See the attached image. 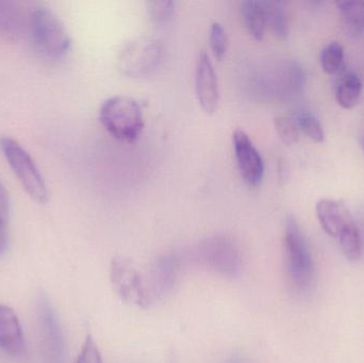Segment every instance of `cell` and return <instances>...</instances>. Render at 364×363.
<instances>
[{
  "label": "cell",
  "mask_w": 364,
  "mask_h": 363,
  "mask_svg": "<svg viewBox=\"0 0 364 363\" xmlns=\"http://www.w3.org/2000/svg\"><path fill=\"white\" fill-rule=\"evenodd\" d=\"M27 29L30 40L43 57L59 60L70 51L72 40L61 19L45 6L29 13Z\"/></svg>",
  "instance_id": "cell-1"
},
{
  "label": "cell",
  "mask_w": 364,
  "mask_h": 363,
  "mask_svg": "<svg viewBox=\"0 0 364 363\" xmlns=\"http://www.w3.org/2000/svg\"><path fill=\"white\" fill-rule=\"evenodd\" d=\"M100 121L114 138L134 142L142 134L144 117L140 104L127 96H113L100 107Z\"/></svg>",
  "instance_id": "cell-2"
},
{
  "label": "cell",
  "mask_w": 364,
  "mask_h": 363,
  "mask_svg": "<svg viewBox=\"0 0 364 363\" xmlns=\"http://www.w3.org/2000/svg\"><path fill=\"white\" fill-rule=\"evenodd\" d=\"M0 151L28 195L38 204L48 202V189L44 177L29 153L9 136L0 139Z\"/></svg>",
  "instance_id": "cell-3"
},
{
  "label": "cell",
  "mask_w": 364,
  "mask_h": 363,
  "mask_svg": "<svg viewBox=\"0 0 364 363\" xmlns=\"http://www.w3.org/2000/svg\"><path fill=\"white\" fill-rule=\"evenodd\" d=\"M303 83V70L296 63L279 62L260 68L252 87L257 95L267 99H284L295 95Z\"/></svg>",
  "instance_id": "cell-4"
},
{
  "label": "cell",
  "mask_w": 364,
  "mask_h": 363,
  "mask_svg": "<svg viewBox=\"0 0 364 363\" xmlns=\"http://www.w3.org/2000/svg\"><path fill=\"white\" fill-rule=\"evenodd\" d=\"M284 253L287 270L293 286L299 291L311 287L314 279V260L303 232L293 217L287 220Z\"/></svg>",
  "instance_id": "cell-5"
},
{
  "label": "cell",
  "mask_w": 364,
  "mask_h": 363,
  "mask_svg": "<svg viewBox=\"0 0 364 363\" xmlns=\"http://www.w3.org/2000/svg\"><path fill=\"white\" fill-rule=\"evenodd\" d=\"M110 279L115 293L124 302L142 308L149 306V287L134 262L123 257L114 258L111 262Z\"/></svg>",
  "instance_id": "cell-6"
},
{
  "label": "cell",
  "mask_w": 364,
  "mask_h": 363,
  "mask_svg": "<svg viewBox=\"0 0 364 363\" xmlns=\"http://www.w3.org/2000/svg\"><path fill=\"white\" fill-rule=\"evenodd\" d=\"M164 55L159 40L139 38L128 43L119 58V67L130 77H142L155 70Z\"/></svg>",
  "instance_id": "cell-7"
},
{
  "label": "cell",
  "mask_w": 364,
  "mask_h": 363,
  "mask_svg": "<svg viewBox=\"0 0 364 363\" xmlns=\"http://www.w3.org/2000/svg\"><path fill=\"white\" fill-rule=\"evenodd\" d=\"M200 254L207 266L220 274L233 277L241 271L239 249L224 237H214L205 240L201 245Z\"/></svg>",
  "instance_id": "cell-8"
},
{
  "label": "cell",
  "mask_w": 364,
  "mask_h": 363,
  "mask_svg": "<svg viewBox=\"0 0 364 363\" xmlns=\"http://www.w3.org/2000/svg\"><path fill=\"white\" fill-rule=\"evenodd\" d=\"M235 159L240 173L250 185H258L264 175V163L252 139L243 130H235L232 136Z\"/></svg>",
  "instance_id": "cell-9"
},
{
  "label": "cell",
  "mask_w": 364,
  "mask_h": 363,
  "mask_svg": "<svg viewBox=\"0 0 364 363\" xmlns=\"http://www.w3.org/2000/svg\"><path fill=\"white\" fill-rule=\"evenodd\" d=\"M195 90L201 108L208 113H213L220 100L218 77L209 55L203 51L198 55L195 68Z\"/></svg>",
  "instance_id": "cell-10"
},
{
  "label": "cell",
  "mask_w": 364,
  "mask_h": 363,
  "mask_svg": "<svg viewBox=\"0 0 364 363\" xmlns=\"http://www.w3.org/2000/svg\"><path fill=\"white\" fill-rule=\"evenodd\" d=\"M316 212L321 227L327 234L333 238H339L342 232L354 222L346 205L329 198L318 200Z\"/></svg>",
  "instance_id": "cell-11"
},
{
  "label": "cell",
  "mask_w": 364,
  "mask_h": 363,
  "mask_svg": "<svg viewBox=\"0 0 364 363\" xmlns=\"http://www.w3.org/2000/svg\"><path fill=\"white\" fill-rule=\"evenodd\" d=\"M25 347L23 330L15 311L0 304V349L9 355H21Z\"/></svg>",
  "instance_id": "cell-12"
},
{
  "label": "cell",
  "mask_w": 364,
  "mask_h": 363,
  "mask_svg": "<svg viewBox=\"0 0 364 363\" xmlns=\"http://www.w3.org/2000/svg\"><path fill=\"white\" fill-rule=\"evenodd\" d=\"M25 19L18 4L0 0V36L9 42H17L23 36Z\"/></svg>",
  "instance_id": "cell-13"
},
{
  "label": "cell",
  "mask_w": 364,
  "mask_h": 363,
  "mask_svg": "<svg viewBox=\"0 0 364 363\" xmlns=\"http://www.w3.org/2000/svg\"><path fill=\"white\" fill-rule=\"evenodd\" d=\"M363 92V80L354 72H348L342 75L336 83V100H337L338 104L346 110H350L358 104Z\"/></svg>",
  "instance_id": "cell-14"
},
{
  "label": "cell",
  "mask_w": 364,
  "mask_h": 363,
  "mask_svg": "<svg viewBox=\"0 0 364 363\" xmlns=\"http://www.w3.org/2000/svg\"><path fill=\"white\" fill-rule=\"evenodd\" d=\"M43 321L46 332L47 347L49 350L50 363H63V339L57 318L47 300H43Z\"/></svg>",
  "instance_id": "cell-15"
},
{
  "label": "cell",
  "mask_w": 364,
  "mask_h": 363,
  "mask_svg": "<svg viewBox=\"0 0 364 363\" xmlns=\"http://www.w3.org/2000/svg\"><path fill=\"white\" fill-rule=\"evenodd\" d=\"M241 13L248 32L256 40H262L267 28L263 0H245L241 4Z\"/></svg>",
  "instance_id": "cell-16"
},
{
  "label": "cell",
  "mask_w": 364,
  "mask_h": 363,
  "mask_svg": "<svg viewBox=\"0 0 364 363\" xmlns=\"http://www.w3.org/2000/svg\"><path fill=\"white\" fill-rule=\"evenodd\" d=\"M344 26L350 33L360 36L364 32V1L336 2Z\"/></svg>",
  "instance_id": "cell-17"
},
{
  "label": "cell",
  "mask_w": 364,
  "mask_h": 363,
  "mask_svg": "<svg viewBox=\"0 0 364 363\" xmlns=\"http://www.w3.org/2000/svg\"><path fill=\"white\" fill-rule=\"evenodd\" d=\"M263 4L267 28H269L277 38H286L289 34V23L284 4L274 0H263Z\"/></svg>",
  "instance_id": "cell-18"
},
{
  "label": "cell",
  "mask_w": 364,
  "mask_h": 363,
  "mask_svg": "<svg viewBox=\"0 0 364 363\" xmlns=\"http://www.w3.org/2000/svg\"><path fill=\"white\" fill-rule=\"evenodd\" d=\"M344 59H346V53H344L343 45L333 40L327 44L321 53V67L325 74L335 76L343 70Z\"/></svg>",
  "instance_id": "cell-19"
},
{
  "label": "cell",
  "mask_w": 364,
  "mask_h": 363,
  "mask_svg": "<svg viewBox=\"0 0 364 363\" xmlns=\"http://www.w3.org/2000/svg\"><path fill=\"white\" fill-rule=\"evenodd\" d=\"M342 253L350 261H357L363 255V240L355 221L342 232L338 238Z\"/></svg>",
  "instance_id": "cell-20"
},
{
  "label": "cell",
  "mask_w": 364,
  "mask_h": 363,
  "mask_svg": "<svg viewBox=\"0 0 364 363\" xmlns=\"http://www.w3.org/2000/svg\"><path fill=\"white\" fill-rule=\"evenodd\" d=\"M293 119H294L299 131L303 132L308 139L318 143V144L324 142V128L316 115L310 111H299Z\"/></svg>",
  "instance_id": "cell-21"
},
{
  "label": "cell",
  "mask_w": 364,
  "mask_h": 363,
  "mask_svg": "<svg viewBox=\"0 0 364 363\" xmlns=\"http://www.w3.org/2000/svg\"><path fill=\"white\" fill-rule=\"evenodd\" d=\"M176 264L168 258H164L156 264L153 273V288L156 294L157 292L164 294L172 287L176 276Z\"/></svg>",
  "instance_id": "cell-22"
},
{
  "label": "cell",
  "mask_w": 364,
  "mask_h": 363,
  "mask_svg": "<svg viewBox=\"0 0 364 363\" xmlns=\"http://www.w3.org/2000/svg\"><path fill=\"white\" fill-rule=\"evenodd\" d=\"M174 1L171 0H154L147 2V13L156 23H166L172 18L175 13Z\"/></svg>",
  "instance_id": "cell-23"
},
{
  "label": "cell",
  "mask_w": 364,
  "mask_h": 363,
  "mask_svg": "<svg viewBox=\"0 0 364 363\" xmlns=\"http://www.w3.org/2000/svg\"><path fill=\"white\" fill-rule=\"evenodd\" d=\"M274 124L278 136L287 145L295 144L299 141V130L293 117H278Z\"/></svg>",
  "instance_id": "cell-24"
},
{
  "label": "cell",
  "mask_w": 364,
  "mask_h": 363,
  "mask_svg": "<svg viewBox=\"0 0 364 363\" xmlns=\"http://www.w3.org/2000/svg\"><path fill=\"white\" fill-rule=\"evenodd\" d=\"M210 46L216 59L222 60L226 55L227 36L222 23L214 21L210 29Z\"/></svg>",
  "instance_id": "cell-25"
},
{
  "label": "cell",
  "mask_w": 364,
  "mask_h": 363,
  "mask_svg": "<svg viewBox=\"0 0 364 363\" xmlns=\"http://www.w3.org/2000/svg\"><path fill=\"white\" fill-rule=\"evenodd\" d=\"M75 363H102L100 350L91 336H87L85 339L80 354Z\"/></svg>",
  "instance_id": "cell-26"
},
{
  "label": "cell",
  "mask_w": 364,
  "mask_h": 363,
  "mask_svg": "<svg viewBox=\"0 0 364 363\" xmlns=\"http://www.w3.org/2000/svg\"><path fill=\"white\" fill-rule=\"evenodd\" d=\"M10 215V197L4 183L0 181V223L8 224Z\"/></svg>",
  "instance_id": "cell-27"
},
{
  "label": "cell",
  "mask_w": 364,
  "mask_h": 363,
  "mask_svg": "<svg viewBox=\"0 0 364 363\" xmlns=\"http://www.w3.org/2000/svg\"><path fill=\"white\" fill-rule=\"evenodd\" d=\"M9 245L8 224L0 223V256L6 253Z\"/></svg>",
  "instance_id": "cell-28"
}]
</instances>
